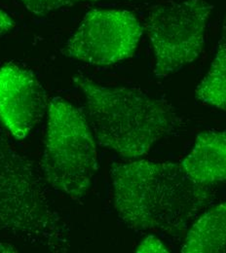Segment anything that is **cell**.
Instances as JSON below:
<instances>
[{"label":"cell","instance_id":"6da1fadb","mask_svg":"<svg viewBox=\"0 0 226 253\" xmlns=\"http://www.w3.org/2000/svg\"><path fill=\"white\" fill-rule=\"evenodd\" d=\"M110 176L114 208L127 227L175 240L185 236L191 222L216 197L217 185L195 182L174 162H117Z\"/></svg>","mask_w":226,"mask_h":253},{"label":"cell","instance_id":"7a4b0ae2","mask_svg":"<svg viewBox=\"0 0 226 253\" xmlns=\"http://www.w3.org/2000/svg\"><path fill=\"white\" fill-rule=\"evenodd\" d=\"M73 81L86 100L88 120L100 146L124 158L145 155L163 137L183 126L167 101L128 87H107L84 75Z\"/></svg>","mask_w":226,"mask_h":253},{"label":"cell","instance_id":"3957f363","mask_svg":"<svg viewBox=\"0 0 226 253\" xmlns=\"http://www.w3.org/2000/svg\"><path fill=\"white\" fill-rule=\"evenodd\" d=\"M35 164L0 136V232L52 253H67L70 230Z\"/></svg>","mask_w":226,"mask_h":253},{"label":"cell","instance_id":"277c9868","mask_svg":"<svg viewBox=\"0 0 226 253\" xmlns=\"http://www.w3.org/2000/svg\"><path fill=\"white\" fill-rule=\"evenodd\" d=\"M40 169L48 184L73 200L85 197L97 172V146L89 120L62 97H54L48 105Z\"/></svg>","mask_w":226,"mask_h":253},{"label":"cell","instance_id":"5b68a950","mask_svg":"<svg viewBox=\"0 0 226 253\" xmlns=\"http://www.w3.org/2000/svg\"><path fill=\"white\" fill-rule=\"evenodd\" d=\"M213 8L206 0L168 2L151 8L145 28L155 57L156 77L176 73L200 57Z\"/></svg>","mask_w":226,"mask_h":253},{"label":"cell","instance_id":"8992f818","mask_svg":"<svg viewBox=\"0 0 226 253\" xmlns=\"http://www.w3.org/2000/svg\"><path fill=\"white\" fill-rule=\"evenodd\" d=\"M137 18L123 9H92L65 44L67 57L92 65H110L134 56L142 36Z\"/></svg>","mask_w":226,"mask_h":253},{"label":"cell","instance_id":"52a82bcc","mask_svg":"<svg viewBox=\"0 0 226 253\" xmlns=\"http://www.w3.org/2000/svg\"><path fill=\"white\" fill-rule=\"evenodd\" d=\"M46 108V92L31 70L13 63L0 67V122L13 137L27 138Z\"/></svg>","mask_w":226,"mask_h":253},{"label":"cell","instance_id":"ba28073f","mask_svg":"<svg viewBox=\"0 0 226 253\" xmlns=\"http://www.w3.org/2000/svg\"><path fill=\"white\" fill-rule=\"evenodd\" d=\"M181 165L199 184L217 185L226 181V129L201 132Z\"/></svg>","mask_w":226,"mask_h":253},{"label":"cell","instance_id":"9c48e42d","mask_svg":"<svg viewBox=\"0 0 226 253\" xmlns=\"http://www.w3.org/2000/svg\"><path fill=\"white\" fill-rule=\"evenodd\" d=\"M226 250V202L202 214L185 234L183 253H220Z\"/></svg>","mask_w":226,"mask_h":253},{"label":"cell","instance_id":"30bf717a","mask_svg":"<svg viewBox=\"0 0 226 253\" xmlns=\"http://www.w3.org/2000/svg\"><path fill=\"white\" fill-rule=\"evenodd\" d=\"M195 95L202 103L226 113V14L216 56Z\"/></svg>","mask_w":226,"mask_h":253},{"label":"cell","instance_id":"8fae6325","mask_svg":"<svg viewBox=\"0 0 226 253\" xmlns=\"http://www.w3.org/2000/svg\"><path fill=\"white\" fill-rule=\"evenodd\" d=\"M85 0H21L28 11L35 16H46L65 7H70Z\"/></svg>","mask_w":226,"mask_h":253},{"label":"cell","instance_id":"7c38bea8","mask_svg":"<svg viewBox=\"0 0 226 253\" xmlns=\"http://www.w3.org/2000/svg\"><path fill=\"white\" fill-rule=\"evenodd\" d=\"M136 253H169L166 246L155 236L146 237L136 248Z\"/></svg>","mask_w":226,"mask_h":253},{"label":"cell","instance_id":"4fadbf2b","mask_svg":"<svg viewBox=\"0 0 226 253\" xmlns=\"http://www.w3.org/2000/svg\"><path fill=\"white\" fill-rule=\"evenodd\" d=\"M16 27V22L3 9L0 8V35L11 32Z\"/></svg>","mask_w":226,"mask_h":253},{"label":"cell","instance_id":"5bb4252c","mask_svg":"<svg viewBox=\"0 0 226 253\" xmlns=\"http://www.w3.org/2000/svg\"><path fill=\"white\" fill-rule=\"evenodd\" d=\"M0 253H19V251L17 250V248H15L14 246H12V245H10V244H4V243H0Z\"/></svg>","mask_w":226,"mask_h":253},{"label":"cell","instance_id":"9a60e30c","mask_svg":"<svg viewBox=\"0 0 226 253\" xmlns=\"http://www.w3.org/2000/svg\"><path fill=\"white\" fill-rule=\"evenodd\" d=\"M89 1H93L94 2V1H98V0H89Z\"/></svg>","mask_w":226,"mask_h":253},{"label":"cell","instance_id":"2e32d148","mask_svg":"<svg viewBox=\"0 0 226 253\" xmlns=\"http://www.w3.org/2000/svg\"></svg>","mask_w":226,"mask_h":253}]
</instances>
